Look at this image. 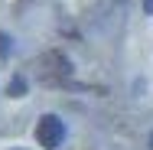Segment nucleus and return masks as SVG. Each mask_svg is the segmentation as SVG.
Wrapping results in <instances>:
<instances>
[{"label": "nucleus", "mask_w": 153, "mask_h": 150, "mask_svg": "<svg viewBox=\"0 0 153 150\" xmlns=\"http://www.w3.org/2000/svg\"><path fill=\"white\" fill-rule=\"evenodd\" d=\"M36 140H39V147L56 150L62 140H65V124H62V118H56V114H42V118L36 121Z\"/></svg>", "instance_id": "1"}, {"label": "nucleus", "mask_w": 153, "mask_h": 150, "mask_svg": "<svg viewBox=\"0 0 153 150\" xmlns=\"http://www.w3.org/2000/svg\"><path fill=\"white\" fill-rule=\"evenodd\" d=\"M150 150H153V134H150Z\"/></svg>", "instance_id": "5"}, {"label": "nucleus", "mask_w": 153, "mask_h": 150, "mask_svg": "<svg viewBox=\"0 0 153 150\" xmlns=\"http://www.w3.org/2000/svg\"><path fill=\"white\" fill-rule=\"evenodd\" d=\"M143 13H147V16H153V0H143Z\"/></svg>", "instance_id": "4"}, {"label": "nucleus", "mask_w": 153, "mask_h": 150, "mask_svg": "<svg viewBox=\"0 0 153 150\" xmlns=\"http://www.w3.org/2000/svg\"><path fill=\"white\" fill-rule=\"evenodd\" d=\"M10 91H13V95H23V91H26V82H23V78H13V82H10Z\"/></svg>", "instance_id": "2"}, {"label": "nucleus", "mask_w": 153, "mask_h": 150, "mask_svg": "<svg viewBox=\"0 0 153 150\" xmlns=\"http://www.w3.org/2000/svg\"><path fill=\"white\" fill-rule=\"evenodd\" d=\"M7 52H10V36L0 33V56H7Z\"/></svg>", "instance_id": "3"}]
</instances>
